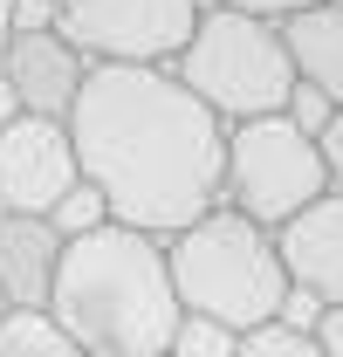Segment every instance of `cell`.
I'll return each instance as SVG.
<instances>
[{
    "label": "cell",
    "mask_w": 343,
    "mask_h": 357,
    "mask_svg": "<svg viewBox=\"0 0 343 357\" xmlns=\"http://www.w3.org/2000/svg\"><path fill=\"white\" fill-rule=\"evenodd\" d=\"M69 144L103 213L151 241L206 220L227 192V124L172 69H89Z\"/></svg>",
    "instance_id": "cell-1"
},
{
    "label": "cell",
    "mask_w": 343,
    "mask_h": 357,
    "mask_svg": "<svg viewBox=\"0 0 343 357\" xmlns=\"http://www.w3.org/2000/svg\"><path fill=\"white\" fill-rule=\"evenodd\" d=\"M48 316L89 357H165L178 337V289H172L165 241L103 220L96 234L62 248Z\"/></svg>",
    "instance_id": "cell-2"
},
{
    "label": "cell",
    "mask_w": 343,
    "mask_h": 357,
    "mask_svg": "<svg viewBox=\"0 0 343 357\" xmlns=\"http://www.w3.org/2000/svg\"><path fill=\"white\" fill-rule=\"evenodd\" d=\"M165 261H172V289H178V310L185 316H206L220 330L247 337L261 323H282L296 289H289V268L275 255V234L241 213L213 206L206 220H192L185 234L165 241Z\"/></svg>",
    "instance_id": "cell-3"
},
{
    "label": "cell",
    "mask_w": 343,
    "mask_h": 357,
    "mask_svg": "<svg viewBox=\"0 0 343 357\" xmlns=\"http://www.w3.org/2000/svg\"><path fill=\"white\" fill-rule=\"evenodd\" d=\"M172 76L192 89L220 124H254V117H282L296 96V62L275 21H247V14H220L199 7L192 42L178 48Z\"/></svg>",
    "instance_id": "cell-4"
},
{
    "label": "cell",
    "mask_w": 343,
    "mask_h": 357,
    "mask_svg": "<svg viewBox=\"0 0 343 357\" xmlns=\"http://www.w3.org/2000/svg\"><path fill=\"white\" fill-rule=\"evenodd\" d=\"M323 192H330L323 144L302 137L289 117H254V124L227 131V192H220L227 213L275 234V227L296 220L302 206H316Z\"/></svg>",
    "instance_id": "cell-5"
},
{
    "label": "cell",
    "mask_w": 343,
    "mask_h": 357,
    "mask_svg": "<svg viewBox=\"0 0 343 357\" xmlns=\"http://www.w3.org/2000/svg\"><path fill=\"white\" fill-rule=\"evenodd\" d=\"M55 28L89 69H172L199 28V0H55Z\"/></svg>",
    "instance_id": "cell-6"
},
{
    "label": "cell",
    "mask_w": 343,
    "mask_h": 357,
    "mask_svg": "<svg viewBox=\"0 0 343 357\" xmlns=\"http://www.w3.org/2000/svg\"><path fill=\"white\" fill-rule=\"evenodd\" d=\"M76 185H83V165H76L69 124H48V117H14V124L0 131V213L48 220V213H55Z\"/></svg>",
    "instance_id": "cell-7"
},
{
    "label": "cell",
    "mask_w": 343,
    "mask_h": 357,
    "mask_svg": "<svg viewBox=\"0 0 343 357\" xmlns=\"http://www.w3.org/2000/svg\"><path fill=\"white\" fill-rule=\"evenodd\" d=\"M0 76L14 89L21 117H48V124H69L76 96L89 83V55L62 28H35V35H14L0 55Z\"/></svg>",
    "instance_id": "cell-8"
},
{
    "label": "cell",
    "mask_w": 343,
    "mask_h": 357,
    "mask_svg": "<svg viewBox=\"0 0 343 357\" xmlns=\"http://www.w3.org/2000/svg\"><path fill=\"white\" fill-rule=\"evenodd\" d=\"M275 255L289 268L296 296H309L316 310H337L343 303V192H323L289 227H275Z\"/></svg>",
    "instance_id": "cell-9"
},
{
    "label": "cell",
    "mask_w": 343,
    "mask_h": 357,
    "mask_svg": "<svg viewBox=\"0 0 343 357\" xmlns=\"http://www.w3.org/2000/svg\"><path fill=\"white\" fill-rule=\"evenodd\" d=\"M62 234L28 213H0V296L7 310H48L55 268H62Z\"/></svg>",
    "instance_id": "cell-10"
},
{
    "label": "cell",
    "mask_w": 343,
    "mask_h": 357,
    "mask_svg": "<svg viewBox=\"0 0 343 357\" xmlns=\"http://www.w3.org/2000/svg\"><path fill=\"white\" fill-rule=\"evenodd\" d=\"M282 42L296 62V83H309L316 96H330L343 110V0H323L296 21H282Z\"/></svg>",
    "instance_id": "cell-11"
},
{
    "label": "cell",
    "mask_w": 343,
    "mask_h": 357,
    "mask_svg": "<svg viewBox=\"0 0 343 357\" xmlns=\"http://www.w3.org/2000/svg\"><path fill=\"white\" fill-rule=\"evenodd\" d=\"M0 357H83V344L48 310H7L0 316Z\"/></svg>",
    "instance_id": "cell-12"
},
{
    "label": "cell",
    "mask_w": 343,
    "mask_h": 357,
    "mask_svg": "<svg viewBox=\"0 0 343 357\" xmlns=\"http://www.w3.org/2000/svg\"><path fill=\"white\" fill-rule=\"evenodd\" d=\"M234 357H323V351H316V337L302 323H261V330H247L234 344Z\"/></svg>",
    "instance_id": "cell-13"
},
{
    "label": "cell",
    "mask_w": 343,
    "mask_h": 357,
    "mask_svg": "<svg viewBox=\"0 0 343 357\" xmlns=\"http://www.w3.org/2000/svg\"><path fill=\"white\" fill-rule=\"evenodd\" d=\"M103 220H110V213H103V192H96V185H76V192L48 213V227H55L62 241H83V234H96Z\"/></svg>",
    "instance_id": "cell-14"
},
{
    "label": "cell",
    "mask_w": 343,
    "mask_h": 357,
    "mask_svg": "<svg viewBox=\"0 0 343 357\" xmlns=\"http://www.w3.org/2000/svg\"><path fill=\"white\" fill-rule=\"evenodd\" d=\"M234 330H220V323H206V316H178V337H172L165 357H234Z\"/></svg>",
    "instance_id": "cell-15"
},
{
    "label": "cell",
    "mask_w": 343,
    "mask_h": 357,
    "mask_svg": "<svg viewBox=\"0 0 343 357\" xmlns=\"http://www.w3.org/2000/svg\"><path fill=\"white\" fill-rule=\"evenodd\" d=\"M282 117H289L302 137H323V131H330V117H337V103H330V96H316L309 83H296V96H289V110H282Z\"/></svg>",
    "instance_id": "cell-16"
},
{
    "label": "cell",
    "mask_w": 343,
    "mask_h": 357,
    "mask_svg": "<svg viewBox=\"0 0 343 357\" xmlns=\"http://www.w3.org/2000/svg\"><path fill=\"white\" fill-rule=\"evenodd\" d=\"M199 7H220V14H247V21H296L309 7H323V0H199Z\"/></svg>",
    "instance_id": "cell-17"
},
{
    "label": "cell",
    "mask_w": 343,
    "mask_h": 357,
    "mask_svg": "<svg viewBox=\"0 0 343 357\" xmlns=\"http://www.w3.org/2000/svg\"><path fill=\"white\" fill-rule=\"evenodd\" d=\"M309 337H316V351H323V357H343V303H337V310H316Z\"/></svg>",
    "instance_id": "cell-18"
},
{
    "label": "cell",
    "mask_w": 343,
    "mask_h": 357,
    "mask_svg": "<svg viewBox=\"0 0 343 357\" xmlns=\"http://www.w3.org/2000/svg\"><path fill=\"white\" fill-rule=\"evenodd\" d=\"M323 144V172H330V192H343V110L330 117V131L316 137Z\"/></svg>",
    "instance_id": "cell-19"
},
{
    "label": "cell",
    "mask_w": 343,
    "mask_h": 357,
    "mask_svg": "<svg viewBox=\"0 0 343 357\" xmlns=\"http://www.w3.org/2000/svg\"><path fill=\"white\" fill-rule=\"evenodd\" d=\"M35 28H55V0H14V35H35Z\"/></svg>",
    "instance_id": "cell-20"
},
{
    "label": "cell",
    "mask_w": 343,
    "mask_h": 357,
    "mask_svg": "<svg viewBox=\"0 0 343 357\" xmlns=\"http://www.w3.org/2000/svg\"><path fill=\"white\" fill-rule=\"evenodd\" d=\"M14 117H21V103H14V89H7V76H0V131H7Z\"/></svg>",
    "instance_id": "cell-21"
},
{
    "label": "cell",
    "mask_w": 343,
    "mask_h": 357,
    "mask_svg": "<svg viewBox=\"0 0 343 357\" xmlns=\"http://www.w3.org/2000/svg\"><path fill=\"white\" fill-rule=\"evenodd\" d=\"M7 42H14V0H0V55H7Z\"/></svg>",
    "instance_id": "cell-22"
},
{
    "label": "cell",
    "mask_w": 343,
    "mask_h": 357,
    "mask_svg": "<svg viewBox=\"0 0 343 357\" xmlns=\"http://www.w3.org/2000/svg\"><path fill=\"white\" fill-rule=\"evenodd\" d=\"M0 316H7V296H0Z\"/></svg>",
    "instance_id": "cell-23"
},
{
    "label": "cell",
    "mask_w": 343,
    "mask_h": 357,
    "mask_svg": "<svg viewBox=\"0 0 343 357\" xmlns=\"http://www.w3.org/2000/svg\"><path fill=\"white\" fill-rule=\"evenodd\" d=\"M83 357H89V351H83Z\"/></svg>",
    "instance_id": "cell-24"
}]
</instances>
